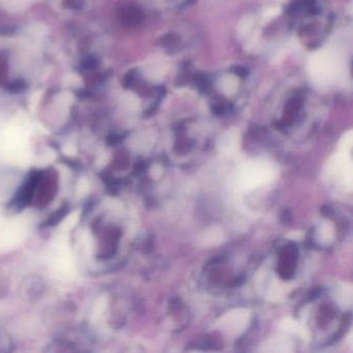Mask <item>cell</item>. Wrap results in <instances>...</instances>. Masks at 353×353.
<instances>
[{
    "label": "cell",
    "instance_id": "4",
    "mask_svg": "<svg viewBox=\"0 0 353 353\" xmlns=\"http://www.w3.org/2000/svg\"><path fill=\"white\" fill-rule=\"evenodd\" d=\"M250 321V312L247 310H234L221 319V326L229 334H239L245 330Z\"/></svg>",
    "mask_w": 353,
    "mask_h": 353
},
{
    "label": "cell",
    "instance_id": "7",
    "mask_svg": "<svg viewBox=\"0 0 353 353\" xmlns=\"http://www.w3.org/2000/svg\"><path fill=\"white\" fill-rule=\"evenodd\" d=\"M281 330H284L286 332H291V333H297L299 334H303V328L300 326L299 323H297L293 319H285L281 322Z\"/></svg>",
    "mask_w": 353,
    "mask_h": 353
},
{
    "label": "cell",
    "instance_id": "5",
    "mask_svg": "<svg viewBox=\"0 0 353 353\" xmlns=\"http://www.w3.org/2000/svg\"><path fill=\"white\" fill-rule=\"evenodd\" d=\"M219 149L228 155L235 153L240 147V135L234 130H227V132L220 138Z\"/></svg>",
    "mask_w": 353,
    "mask_h": 353
},
{
    "label": "cell",
    "instance_id": "10",
    "mask_svg": "<svg viewBox=\"0 0 353 353\" xmlns=\"http://www.w3.org/2000/svg\"><path fill=\"white\" fill-rule=\"evenodd\" d=\"M278 14H279L278 9H272V10H268V12L265 14V17L266 18H273V17H276Z\"/></svg>",
    "mask_w": 353,
    "mask_h": 353
},
{
    "label": "cell",
    "instance_id": "2",
    "mask_svg": "<svg viewBox=\"0 0 353 353\" xmlns=\"http://www.w3.org/2000/svg\"><path fill=\"white\" fill-rule=\"evenodd\" d=\"M341 59L334 50H320L311 57L308 70L311 77L320 85L331 84L339 77Z\"/></svg>",
    "mask_w": 353,
    "mask_h": 353
},
{
    "label": "cell",
    "instance_id": "3",
    "mask_svg": "<svg viewBox=\"0 0 353 353\" xmlns=\"http://www.w3.org/2000/svg\"><path fill=\"white\" fill-rule=\"evenodd\" d=\"M328 172L339 176L342 185L351 191L352 188V160L351 152L340 150L328 161Z\"/></svg>",
    "mask_w": 353,
    "mask_h": 353
},
{
    "label": "cell",
    "instance_id": "6",
    "mask_svg": "<svg viewBox=\"0 0 353 353\" xmlns=\"http://www.w3.org/2000/svg\"><path fill=\"white\" fill-rule=\"evenodd\" d=\"M201 239L203 240L202 244H206V245L217 244L222 240V231L218 229H210L209 231L204 233L203 237H201Z\"/></svg>",
    "mask_w": 353,
    "mask_h": 353
},
{
    "label": "cell",
    "instance_id": "1",
    "mask_svg": "<svg viewBox=\"0 0 353 353\" xmlns=\"http://www.w3.org/2000/svg\"><path fill=\"white\" fill-rule=\"evenodd\" d=\"M276 176L273 163L264 159H255L244 163L237 171L236 188L241 192L253 190L270 182Z\"/></svg>",
    "mask_w": 353,
    "mask_h": 353
},
{
    "label": "cell",
    "instance_id": "8",
    "mask_svg": "<svg viewBox=\"0 0 353 353\" xmlns=\"http://www.w3.org/2000/svg\"><path fill=\"white\" fill-rule=\"evenodd\" d=\"M236 84H237L236 79L231 77V76H228V77H225V78L222 79V81H221V89L223 90L225 93H231L235 90Z\"/></svg>",
    "mask_w": 353,
    "mask_h": 353
},
{
    "label": "cell",
    "instance_id": "9",
    "mask_svg": "<svg viewBox=\"0 0 353 353\" xmlns=\"http://www.w3.org/2000/svg\"><path fill=\"white\" fill-rule=\"evenodd\" d=\"M351 149H352V132L350 130V132H348L347 134H345L340 140L339 149L351 152Z\"/></svg>",
    "mask_w": 353,
    "mask_h": 353
}]
</instances>
